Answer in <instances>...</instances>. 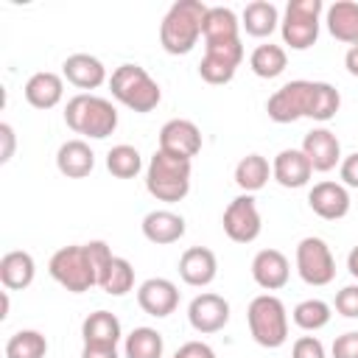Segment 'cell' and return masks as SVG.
I'll return each mask as SVG.
<instances>
[{"label":"cell","mask_w":358,"mask_h":358,"mask_svg":"<svg viewBox=\"0 0 358 358\" xmlns=\"http://www.w3.org/2000/svg\"><path fill=\"white\" fill-rule=\"evenodd\" d=\"M207 8L201 0H176L168 14L159 22V45L171 56H185L196 48L201 31H204V17Z\"/></svg>","instance_id":"6da1fadb"},{"label":"cell","mask_w":358,"mask_h":358,"mask_svg":"<svg viewBox=\"0 0 358 358\" xmlns=\"http://www.w3.org/2000/svg\"><path fill=\"white\" fill-rule=\"evenodd\" d=\"M64 123L76 134L103 140L117 129V109L112 106V101H106L101 95L78 92L64 106Z\"/></svg>","instance_id":"7a4b0ae2"},{"label":"cell","mask_w":358,"mask_h":358,"mask_svg":"<svg viewBox=\"0 0 358 358\" xmlns=\"http://www.w3.org/2000/svg\"><path fill=\"white\" fill-rule=\"evenodd\" d=\"M190 159L157 148L145 168V190L157 201H182L190 190Z\"/></svg>","instance_id":"3957f363"},{"label":"cell","mask_w":358,"mask_h":358,"mask_svg":"<svg viewBox=\"0 0 358 358\" xmlns=\"http://www.w3.org/2000/svg\"><path fill=\"white\" fill-rule=\"evenodd\" d=\"M109 90H112V95L123 106H129L131 112H140V115L157 109V103L162 98L159 84L140 64H120V67H115L112 76H109Z\"/></svg>","instance_id":"277c9868"},{"label":"cell","mask_w":358,"mask_h":358,"mask_svg":"<svg viewBox=\"0 0 358 358\" xmlns=\"http://www.w3.org/2000/svg\"><path fill=\"white\" fill-rule=\"evenodd\" d=\"M246 322H249V333L252 338L266 347V350H277L285 344L288 338V313L282 299H277L274 294H260L249 302L246 310Z\"/></svg>","instance_id":"5b68a950"},{"label":"cell","mask_w":358,"mask_h":358,"mask_svg":"<svg viewBox=\"0 0 358 358\" xmlns=\"http://www.w3.org/2000/svg\"><path fill=\"white\" fill-rule=\"evenodd\" d=\"M48 268H50V277L62 288H67L73 294H84L92 285H98V271H95L90 255H87V246L84 243L62 246L59 252H53Z\"/></svg>","instance_id":"8992f818"},{"label":"cell","mask_w":358,"mask_h":358,"mask_svg":"<svg viewBox=\"0 0 358 358\" xmlns=\"http://www.w3.org/2000/svg\"><path fill=\"white\" fill-rule=\"evenodd\" d=\"M322 0H291L285 6V17L280 20L282 42L294 50H308L319 39V14Z\"/></svg>","instance_id":"52a82bcc"},{"label":"cell","mask_w":358,"mask_h":358,"mask_svg":"<svg viewBox=\"0 0 358 358\" xmlns=\"http://www.w3.org/2000/svg\"><path fill=\"white\" fill-rule=\"evenodd\" d=\"M313 98H316V81H288L282 84L266 103V112L274 123H294L299 117L313 115Z\"/></svg>","instance_id":"ba28073f"},{"label":"cell","mask_w":358,"mask_h":358,"mask_svg":"<svg viewBox=\"0 0 358 358\" xmlns=\"http://www.w3.org/2000/svg\"><path fill=\"white\" fill-rule=\"evenodd\" d=\"M296 271L308 285H327L336 277V257L330 252V246L316 238L308 235L296 243Z\"/></svg>","instance_id":"9c48e42d"},{"label":"cell","mask_w":358,"mask_h":358,"mask_svg":"<svg viewBox=\"0 0 358 358\" xmlns=\"http://www.w3.org/2000/svg\"><path fill=\"white\" fill-rule=\"evenodd\" d=\"M243 62V45L241 39L235 42H213L204 45V56L199 62V76L207 84H227L232 81L235 70Z\"/></svg>","instance_id":"30bf717a"},{"label":"cell","mask_w":358,"mask_h":358,"mask_svg":"<svg viewBox=\"0 0 358 358\" xmlns=\"http://www.w3.org/2000/svg\"><path fill=\"white\" fill-rule=\"evenodd\" d=\"M224 232L229 241L235 243H252L260 229H263V221H260V213H257V204H255V196L252 193H243L238 199H232L224 210Z\"/></svg>","instance_id":"8fae6325"},{"label":"cell","mask_w":358,"mask_h":358,"mask_svg":"<svg viewBox=\"0 0 358 358\" xmlns=\"http://www.w3.org/2000/svg\"><path fill=\"white\" fill-rule=\"evenodd\" d=\"M187 319L196 333H218L229 322V302L213 291H204L187 305Z\"/></svg>","instance_id":"7c38bea8"},{"label":"cell","mask_w":358,"mask_h":358,"mask_svg":"<svg viewBox=\"0 0 358 358\" xmlns=\"http://www.w3.org/2000/svg\"><path fill=\"white\" fill-rule=\"evenodd\" d=\"M159 151L193 159L201 151V131L193 120L185 117H173L159 129Z\"/></svg>","instance_id":"4fadbf2b"},{"label":"cell","mask_w":358,"mask_h":358,"mask_svg":"<svg viewBox=\"0 0 358 358\" xmlns=\"http://www.w3.org/2000/svg\"><path fill=\"white\" fill-rule=\"evenodd\" d=\"M302 154L308 157L310 168L319 171V173H327V171H333L336 165H341V143H338V137H336L330 129H324V126L310 129V131L305 134V140H302Z\"/></svg>","instance_id":"5bb4252c"},{"label":"cell","mask_w":358,"mask_h":358,"mask_svg":"<svg viewBox=\"0 0 358 358\" xmlns=\"http://www.w3.org/2000/svg\"><path fill=\"white\" fill-rule=\"evenodd\" d=\"M310 210L324 221H338L350 213V193L341 182H316L308 193Z\"/></svg>","instance_id":"9a60e30c"},{"label":"cell","mask_w":358,"mask_h":358,"mask_svg":"<svg viewBox=\"0 0 358 358\" xmlns=\"http://www.w3.org/2000/svg\"><path fill=\"white\" fill-rule=\"evenodd\" d=\"M137 305L148 313V316H171L179 305V288L165 280V277H151L137 288Z\"/></svg>","instance_id":"2e32d148"},{"label":"cell","mask_w":358,"mask_h":358,"mask_svg":"<svg viewBox=\"0 0 358 358\" xmlns=\"http://www.w3.org/2000/svg\"><path fill=\"white\" fill-rule=\"evenodd\" d=\"M218 274V260L213 255V249L207 246H190L182 252L179 257V277L193 285V288H204L215 280Z\"/></svg>","instance_id":"e0dca14e"},{"label":"cell","mask_w":358,"mask_h":358,"mask_svg":"<svg viewBox=\"0 0 358 358\" xmlns=\"http://www.w3.org/2000/svg\"><path fill=\"white\" fill-rule=\"evenodd\" d=\"M252 277L266 291H280L291 277V263L280 249H260L252 260Z\"/></svg>","instance_id":"ac0fdd59"},{"label":"cell","mask_w":358,"mask_h":358,"mask_svg":"<svg viewBox=\"0 0 358 358\" xmlns=\"http://www.w3.org/2000/svg\"><path fill=\"white\" fill-rule=\"evenodd\" d=\"M271 176L282 185V187H305L313 176V168L308 162V157L302 154V148H282L274 162H271Z\"/></svg>","instance_id":"d6986e66"},{"label":"cell","mask_w":358,"mask_h":358,"mask_svg":"<svg viewBox=\"0 0 358 358\" xmlns=\"http://www.w3.org/2000/svg\"><path fill=\"white\" fill-rule=\"evenodd\" d=\"M62 73L78 90H95V87H101L106 81L103 62L95 59V56H90V53H73V56H67L64 64H62Z\"/></svg>","instance_id":"ffe728a7"},{"label":"cell","mask_w":358,"mask_h":358,"mask_svg":"<svg viewBox=\"0 0 358 358\" xmlns=\"http://www.w3.org/2000/svg\"><path fill=\"white\" fill-rule=\"evenodd\" d=\"M56 168L67 176V179H84L92 173L95 168V154L84 140H67L59 145L56 151Z\"/></svg>","instance_id":"44dd1931"},{"label":"cell","mask_w":358,"mask_h":358,"mask_svg":"<svg viewBox=\"0 0 358 358\" xmlns=\"http://www.w3.org/2000/svg\"><path fill=\"white\" fill-rule=\"evenodd\" d=\"M140 227H143V235L157 246L176 243L185 235V218L173 210H151Z\"/></svg>","instance_id":"7402d4cb"},{"label":"cell","mask_w":358,"mask_h":358,"mask_svg":"<svg viewBox=\"0 0 358 358\" xmlns=\"http://www.w3.org/2000/svg\"><path fill=\"white\" fill-rule=\"evenodd\" d=\"M22 92H25V101L34 109H53L64 95V81H62V76H56L50 70H42V73H34L25 81Z\"/></svg>","instance_id":"603a6c76"},{"label":"cell","mask_w":358,"mask_h":358,"mask_svg":"<svg viewBox=\"0 0 358 358\" xmlns=\"http://www.w3.org/2000/svg\"><path fill=\"white\" fill-rule=\"evenodd\" d=\"M324 22H327V31L338 42H347L350 48H358V3L336 0L333 6H327Z\"/></svg>","instance_id":"cb8c5ba5"},{"label":"cell","mask_w":358,"mask_h":358,"mask_svg":"<svg viewBox=\"0 0 358 358\" xmlns=\"http://www.w3.org/2000/svg\"><path fill=\"white\" fill-rule=\"evenodd\" d=\"M34 274H36V263L28 252L22 249H14V252H6L0 257V282L8 288V291H22L34 282Z\"/></svg>","instance_id":"d4e9b609"},{"label":"cell","mask_w":358,"mask_h":358,"mask_svg":"<svg viewBox=\"0 0 358 358\" xmlns=\"http://www.w3.org/2000/svg\"><path fill=\"white\" fill-rule=\"evenodd\" d=\"M81 336L84 344H103V347H117L120 341V322L109 310H95L81 322Z\"/></svg>","instance_id":"484cf974"},{"label":"cell","mask_w":358,"mask_h":358,"mask_svg":"<svg viewBox=\"0 0 358 358\" xmlns=\"http://www.w3.org/2000/svg\"><path fill=\"white\" fill-rule=\"evenodd\" d=\"M238 17L232 8H224V6H210L207 8V17H204V45H213V42H235L241 39L238 36Z\"/></svg>","instance_id":"4316f807"},{"label":"cell","mask_w":358,"mask_h":358,"mask_svg":"<svg viewBox=\"0 0 358 358\" xmlns=\"http://www.w3.org/2000/svg\"><path fill=\"white\" fill-rule=\"evenodd\" d=\"M241 25H243V31H246L249 36H257V39L268 36V34L280 25L277 6L268 3V0H255V3H249V6L243 8V14H241Z\"/></svg>","instance_id":"83f0119b"},{"label":"cell","mask_w":358,"mask_h":358,"mask_svg":"<svg viewBox=\"0 0 358 358\" xmlns=\"http://www.w3.org/2000/svg\"><path fill=\"white\" fill-rule=\"evenodd\" d=\"M271 176V165L266 157L260 154H246L238 165H235V185L243 190V193H255L260 190Z\"/></svg>","instance_id":"f1b7e54d"},{"label":"cell","mask_w":358,"mask_h":358,"mask_svg":"<svg viewBox=\"0 0 358 358\" xmlns=\"http://www.w3.org/2000/svg\"><path fill=\"white\" fill-rule=\"evenodd\" d=\"M249 67H252V73L260 76V78H277V76L288 67V56H285V50H282L280 45L266 42V45H257V48L252 50Z\"/></svg>","instance_id":"f546056e"},{"label":"cell","mask_w":358,"mask_h":358,"mask_svg":"<svg viewBox=\"0 0 358 358\" xmlns=\"http://www.w3.org/2000/svg\"><path fill=\"white\" fill-rule=\"evenodd\" d=\"M98 285L109 294V296H123L134 288V268L126 257H112L109 266L103 268V274L98 277Z\"/></svg>","instance_id":"4dcf8cb0"},{"label":"cell","mask_w":358,"mask_h":358,"mask_svg":"<svg viewBox=\"0 0 358 358\" xmlns=\"http://www.w3.org/2000/svg\"><path fill=\"white\" fill-rule=\"evenodd\" d=\"M162 336L154 330V327H134L129 336H126V358H162Z\"/></svg>","instance_id":"1f68e13d"},{"label":"cell","mask_w":358,"mask_h":358,"mask_svg":"<svg viewBox=\"0 0 358 358\" xmlns=\"http://www.w3.org/2000/svg\"><path fill=\"white\" fill-rule=\"evenodd\" d=\"M48 341L39 330H17L6 341V358H45Z\"/></svg>","instance_id":"d6a6232c"},{"label":"cell","mask_w":358,"mask_h":358,"mask_svg":"<svg viewBox=\"0 0 358 358\" xmlns=\"http://www.w3.org/2000/svg\"><path fill=\"white\" fill-rule=\"evenodd\" d=\"M106 168H109V173L117 176V179H131V176H137L140 168H143L140 151H137L134 145L120 143V145L109 148V154H106Z\"/></svg>","instance_id":"836d02e7"},{"label":"cell","mask_w":358,"mask_h":358,"mask_svg":"<svg viewBox=\"0 0 358 358\" xmlns=\"http://www.w3.org/2000/svg\"><path fill=\"white\" fill-rule=\"evenodd\" d=\"M294 324L313 333V330H322L327 322H330V305L324 299H302L296 308H294Z\"/></svg>","instance_id":"e575fe53"},{"label":"cell","mask_w":358,"mask_h":358,"mask_svg":"<svg viewBox=\"0 0 358 358\" xmlns=\"http://www.w3.org/2000/svg\"><path fill=\"white\" fill-rule=\"evenodd\" d=\"M338 106H341L338 90L333 84H327V81H316V98H313V115H310V120L324 123V120L336 117Z\"/></svg>","instance_id":"d590c367"},{"label":"cell","mask_w":358,"mask_h":358,"mask_svg":"<svg viewBox=\"0 0 358 358\" xmlns=\"http://www.w3.org/2000/svg\"><path fill=\"white\" fill-rule=\"evenodd\" d=\"M336 310L341 316H347V319H358V282L344 285L336 294Z\"/></svg>","instance_id":"8d00e7d4"},{"label":"cell","mask_w":358,"mask_h":358,"mask_svg":"<svg viewBox=\"0 0 358 358\" xmlns=\"http://www.w3.org/2000/svg\"><path fill=\"white\" fill-rule=\"evenodd\" d=\"M291 358H327V352H324V344L316 336H302V338L294 341Z\"/></svg>","instance_id":"74e56055"},{"label":"cell","mask_w":358,"mask_h":358,"mask_svg":"<svg viewBox=\"0 0 358 358\" xmlns=\"http://www.w3.org/2000/svg\"><path fill=\"white\" fill-rule=\"evenodd\" d=\"M333 358H358V330H347L333 341Z\"/></svg>","instance_id":"f35d334b"},{"label":"cell","mask_w":358,"mask_h":358,"mask_svg":"<svg viewBox=\"0 0 358 358\" xmlns=\"http://www.w3.org/2000/svg\"><path fill=\"white\" fill-rule=\"evenodd\" d=\"M87 246V255H90V260H92V266H95V271H98V277L103 274V268L109 266V260L115 257L112 255V249L103 243V241H90V243H84Z\"/></svg>","instance_id":"ab89813d"},{"label":"cell","mask_w":358,"mask_h":358,"mask_svg":"<svg viewBox=\"0 0 358 358\" xmlns=\"http://www.w3.org/2000/svg\"><path fill=\"white\" fill-rule=\"evenodd\" d=\"M338 176H341V185H347V187H358V151H352L350 157L341 159V165H338Z\"/></svg>","instance_id":"60d3db41"},{"label":"cell","mask_w":358,"mask_h":358,"mask_svg":"<svg viewBox=\"0 0 358 358\" xmlns=\"http://www.w3.org/2000/svg\"><path fill=\"white\" fill-rule=\"evenodd\" d=\"M173 358H215V352H213V347L204 344V341H185V344L176 350Z\"/></svg>","instance_id":"b9f144b4"},{"label":"cell","mask_w":358,"mask_h":358,"mask_svg":"<svg viewBox=\"0 0 358 358\" xmlns=\"http://www.w3.org/2000/svg\"><path fill=\"white\" fill-rule=\"evenodd\" d=\"M0 140H3V148H0V162H8L14 157V129L8 123H0Z\"/></svg>","instance_id":"7bdbcfd3"},{"label":"cell","mask_w":358,"mask_h":358,"mask_svg":"<svg viewBox=\"0 0 358 358\" xmlns=\"http://www.w3.org/2000/svg\"><path fill=\"white\" fill-rule=\"evenodd\" d=\"M81 358H117V347H103V344H84Z\"/></svg>","instance_id":"ee69618b"},{"label":"cell","mask_w":358,"mask_h":358,"mask_svg":"<svg viewBox=\"0 0 358 358\" xmlns=\"http://www.w3.org/2000/svg\"><path fill=\"white\" fill-rule=\"evenodd\" d=\"M344 67H347L350 76L358 78V48H350V50H347V56H344Z\"/></svg>","instance_id":"f6af8a7d"},{"label":"cell","mask_w":358,"mask_h":358,"mask_svg":"<svg viewBox=\"0 0 358 358\" xmlns=\"http://www.w3.org/2000/svg\"><path fill=\"white\" fill-rule=\"evenodd\" d=\"M347 271L352 277H358V246H352V252L347 255Z\"/></svg>","instance_id":"bcb514c9"},{"label":"cell","mask_w":358,"mask_h":358,"mask_svg":"<svg viewBox=\"0 0 358 358\" xmlns=\"http://www.w3.org/2000/svg\"><path fill=\"white\" fill-rule=\"evenodd\" d=\"M8 316V294L3 291V310H0V319H6Z\"/></svg>","instance_id":"7dc6e473"}]
</instances>
